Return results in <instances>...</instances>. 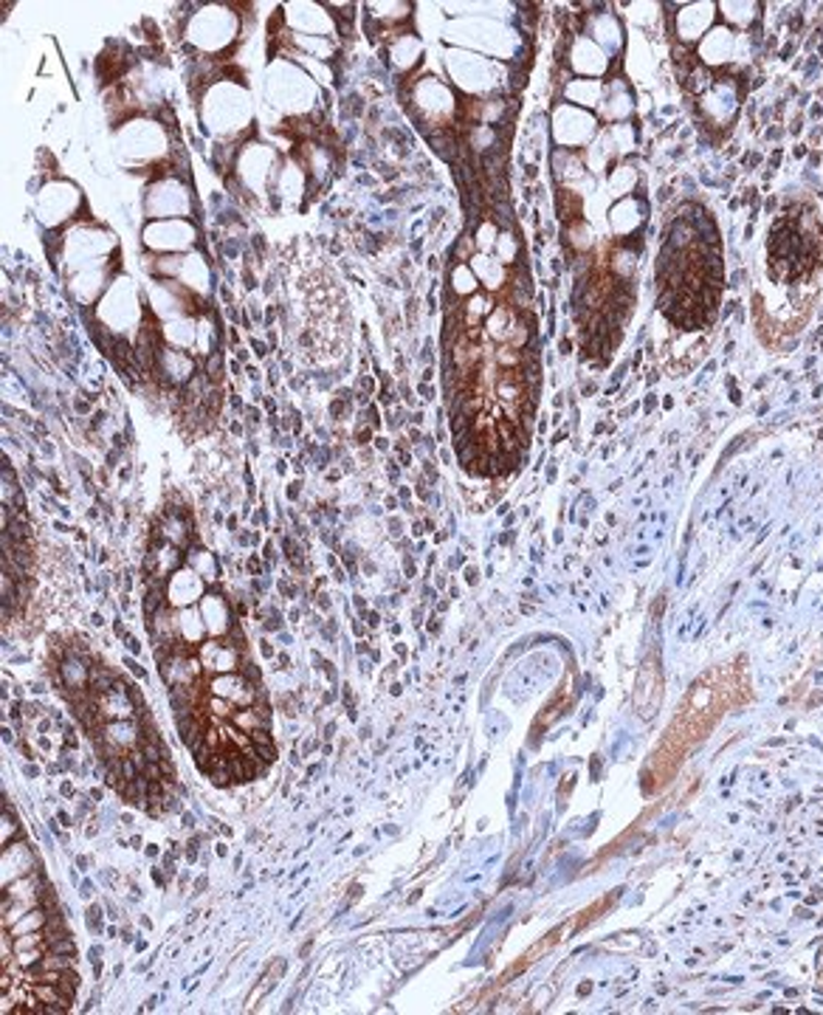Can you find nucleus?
<instances>
[{
  "label": "nucleus",
  "instance_id": "nucleus-1",
  "mask_svg": "<svg viewBox=\"0 0 823 1015\" xmlns=\"http://www.w3.org/2000/svg\"><path fill=\"white\" fill-rule=\"evenodd\" d=\"M770 274L782 282H803L815 277L823 259V232L818 215L792 209L773 223L770 232Z\"/></svg>",
  "mask_w": 823,
  "mask_h": 1015
},
{
  "label": "nucleus",
  "instance_id": "nucleus-2",
  "mask_svg": "<svg viewBox=\"0 0 823 1015\" xmlns=\"http://www.w3.org/2000/svg\"><path fill=\"white\" fill-rule=\"evenodd\" d=\"M451 286H455L457 293H463V297L465 293H474V288H476L474 274H471L465 266H457L455 274H451Z\"/></svg>",
  "mask_w": 823,
  "mask_h": 1015
}]
</instances>
